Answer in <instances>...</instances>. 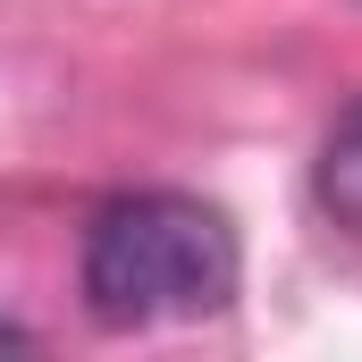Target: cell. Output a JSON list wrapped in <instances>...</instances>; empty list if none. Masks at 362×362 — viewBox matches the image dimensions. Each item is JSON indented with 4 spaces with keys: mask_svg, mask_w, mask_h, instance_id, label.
<instances>
[{
    "mask_svg": "<svg viewBox=\"0 0 362 362\" xmlns=\"http://www.w3.org/2000/svg\"><path fill=\"white\" fill-rule=\"evenodd\" d=\"M85 312L101 329H160L228 312L245 253L236 228L194 194H118L85 228Z\"/></svg>",
    "mask_w": 362,
    "mask_h": 362,
    "instance_id": "obj_1",
    "label": "cell"
},
{
    "mask_svg": "<svg viewBox=\"0 0 362 362\" xmlns=\"http://www.w3.org/2000/svg\"><path fill=\"white\" fill-rule=\"evenodd\" d=\"M312 194H320V211H329L337 228L362 236V101L329 127V144H320V160H312Z\"/></svg>",
    "mask_w": 362,
    "mask_h": 362,
    "instance_id": "obj_2",
    "label": "cell"
},
{
    "mask_svg": "<svg viewBox=\"0 0 362 362\" xmlns=\"http://www.w3.org/2000/svg\"><path fill=\"white\" fill-rule=\"evenodd\" d=\"M34 346V329H17V320H0V354H25Z\"/></svg>",
    "mask_w": 362,
    "mask_h": 362,
    "instance_id": "obj_3",
    "label": "cell"
}]
</instances>
